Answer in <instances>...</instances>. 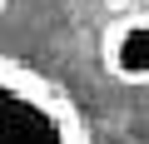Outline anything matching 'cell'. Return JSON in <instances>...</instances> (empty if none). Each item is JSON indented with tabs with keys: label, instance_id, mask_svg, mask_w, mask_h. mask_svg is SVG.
I'll list each match as a JSON object with an SVG mask.
<instances>
[{
	"label": "cell",
	"instance_id": "obj_1",
	"mask_svg": "<svg viewBox=\"0 0 149 144\" xmlns=\"http://www.w3.org/2000/svg\"><path fill=\"white\" fill-rule=\"evenodd\" d=\"M0 5H5V0H0Z\"/></svg>",
	"mask_w": 149,
	"mask_h": 144
}]
</instances>
